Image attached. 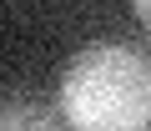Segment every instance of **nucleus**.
I'll return each mask as SVG.
<instances>
[{
	"label": "nucleus",
	"instance_id": "f257e3e1",
	"mask_svg": "<svg viewBox=\"0 0 151 131\" xmlns=\"http://www.w3.org/2000/svg\"><path fill=\"white\" fill-rule=\"evenodd\" d=\"M60 121L76 131H151V60L131 45H86L70 55Z\"/></svg>",
	"mask_w": 151,
	"mask_h": 131
},
{
	"label": "nucleus",
	"instance_id": "f03ea898",
	"mask_svg": "<svg viewBox=\"0 0 151 131\" xmlns=\"http://www.w3.org/2000/svg\"><path fill=\"white\" fill-rule=\"evenodd\" d=\"M0 131H60V111L40 96H0Z\"/></svg>",
	"mask_w": 151,
	"mask_h": 131
},
{
	"label": "nucleus",
	"instance_id": "7ed1b4c3",
	"mask_svg": "<svg viewBox=\"0 0 151 131\" xmlns=\"http://www.w3.org/2000/svg\"><path fill=\"white\" fill-rule=\"evenodd\" d=\"M136 15H141V25L151 30V0H136Z\"/></svg>",
	"mask_w": 151,
	"mask_h": 131
}]
</instances>
